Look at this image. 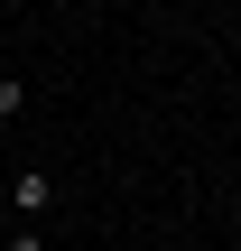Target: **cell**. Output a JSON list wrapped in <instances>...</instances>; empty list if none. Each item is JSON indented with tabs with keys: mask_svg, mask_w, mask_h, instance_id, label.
<instances>
[{
	"mask_svg": "<svg viewBox=\"0 0 241 251\" xmlns=\"http://www.w3.org/2000/svg\"><path fill=\"white\" fill-rule=\"evenodd\" d=\"M9 205H19V224H37V214H56V177H46V168H19V186H9Z\"/></svg>",
	"mask_w": 241,
	"mask_h": 251,
	"instance_id": "cell-1",
	"label": "cell"
},
{
	"mask_svg": "<svg viewBox=\"0 0 241 251\" xmlns=\"http://www.w3.org/2000/svg\"><path fill=\"white\" fill-rule=\"evenodd\" d=\"M19 102H28V75H0V121H19Z\"/></svg>",
	"mask_w": 241,
	"mask_h": 251,
	"instance_id": "cell-2",
	"label": "cell"
},
{
	"mask_svg": "<svg viewBox=\"0 0 241 251\" xmlns=\"http://www.w3.org/2000/svg\"><path fill=\"white\" fill-rule=\"evenodd\" d=\"M0 251H46V233H37V224H19V233H9Z\"/></svg>",
	"mask_w": 241,
	"mask_h": 251,
	"instance_id": "cell-3",
	"label": "cell"
},
{
	"mask_svg": "<svg viewBox=\"0 0 241 251\" xmlns=\"http://www.w3.org/2000/svg\"><path fill=\"white\" fill-rule=\"evenodd\" d=\"M0 130H9V121H0Z\"/></svg>",
	"mask_w": 241,
	"mask_h": 251,
	"instance_id": "cell-4",
	"label": "cell"
}]
</instances>
